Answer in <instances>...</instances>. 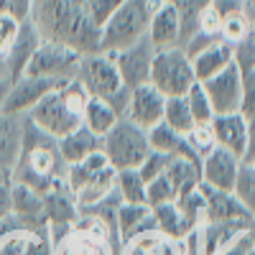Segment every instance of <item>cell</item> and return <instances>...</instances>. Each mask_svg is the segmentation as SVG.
Returning a JSON list of instances; mask_svg holds the SVG:
<instances>
[{
	"label": "cell",
	"mask_w": 255,
	"mask_h": 255,
	"mask_svg": "<svg viewBox=\"0 0 255 255\" xmlns=\"http://www.w3.org/2000/svg\"><path fill=\"white\" fill-rule=\"evenodd\" d=\"M33 26L49 41H59L79 54L100 51V28L84 8V0H33Z\"/></svg>",
	"instance_id": "obj_1"
},
{
	"label": "cell",
	"mask_w": 255,
	"mask_h": 255,
	"mask_svg": "<svg viewBox=\"0 0 255 255\" xmlns=\"http://www.w3.org/2000/svg\"><path fill=\"white\" fill-rule=\"evenodd\" d=\"M90 100L92 97L87 95V90L77 79H69L41 100L28 113V118L41 130H46L49 135L61 140L64 135H69L77 128H82V118H84V110H87Z\"/></svg>",
	"instance_id": "obj_2"
},
{
	"label": "cell",
	"mask_w": 255,
	"mask_h": 255,
	"mask_svg": "<svg viewBox=\"0 0 255 255\" xmlns=\"http://www.w3.org/2000/svg\"><path fill=\"white\" fill-rule=\"evenodd\" d=\"M54 255H120V238L95 217H82L69 227L49 225Z\"/></svg>",
	"instance_id": "obj_3"
},
{
	"label": "cell",
	"mask_w": 255,
	"mask_h": 255,
	"mask_svg": "<svg viewBox=\"0 0 255 255\" xmlns=\"http://www.w3.org/2000/svg\"><path fill=\"white\" fill-rule=\"evenodd\" d=\"M161 0H123V5L100 28V51H123L148 36L153 10Z\"/></svg>",
	"instance_id": "obj_4"
},
{
	"label": "cell",
	"mask_w": 255,
	"mask_h": 255,
	"mask_svg": "<svg viewBox=\"0 0 255 255\" xmlns=\"http://www.w3.org/2000/svg\"><path fill=\"white\" fill-rule=\"evenodd\" d=\"M102 153L108 156V163L115 171L125 168H138L143 158L151 153V143H148V130L138 128L128 118L118 120V125L102 138Z\"/></svg>",
	"instance_id": "obj_5"
},
{
	"label": "cell",
	"mask_w": 255,
	"mask_h": 255,
	"mask_svg": "<svg viewBox=\"0 0 255 255\" xmlns=\"http://www.w3.org/2000/svg\"><path fill=\"white\" fill-rule=\"evenodd\" d=\"M151 84L163 97H184L197 84L191 59L181 46L156 51L151 67Z\"/></svg>",
	"instance_id": "obj_6"
},
{
	"label": "cell",
	"mask_w": 255,
	"mask_h": 255,
	"mask_svg": "<svg viewBox=\"0 0 255 255\" xmlns=\"http://www.w3.org/2000/svg\"><path fill=\"white\" fill-rule=\"evenodd\" d=\"M74 79L87 90L90 97L95 100H110L118 90H123L125 84L120 79L115 56L110 51H92L82 54L79 67L74 72Z\"/></svg>",
	"instance_id": "obj_7"
},
{
	"label": "cell",
	"mask_w": 255,
	"mask_h": 255,
	"mask_svg": "<svg viewBox=\"0 0 255 255\" xmlns=\"http://www.w3.org/2000/svg\"><path fill=\"white\" fill-rule=\"evenodd\" d=\"M82 54L67 44H59V41H49L44 38L38 44V49L33 51L26 74L33 77H46V79H56V82H67L74 79V72L79 67Z\"/></svg>",
	"instance_id": "obj_8"
},
{
	"label": "cell",
	"mask_w": 255,
	"mask_h": 255,
	"mask_svg": "<svg viewBox=\"0 0 255 255\" xmlns=\"http://www.w3.org/2000/svg\"><path fill=\"white\" fill-rule=\"evenodd\" d=\"M202 87L212 102L215 115H230L240 113V100H243V72L238 64H230L227 69L215 74L212 79L202 82Z\"/></svg>",
	"instance_id": "obj_9"
},
{
	"label": "cell",
	"mask_w": 255,
	"mask_h": 255,
	"mask_svg": "<svg viewBox=\"0 0 255 255\" xmlns=\"http://www.w3.org/2000/svg\"><path fill=\"white\" fill-rule=\"evenodd\" d=\"M113 54V51H110ZM115 64L125 87H140V84L151 82V67H153V56H156V46L151 44V38H140L138 44L128 46L123 51H115Z\"/></svg>",
	"instance_id": "obj_10"
},
{
	"label": "cell",
	"mask_w": 255,
	"mask_h": 255,
	"mask_svg": "<svg viewBox=\"0 0 255 255\" xmlns=\"http://www.w3.org/2000/svg\"><path fill=\"white\" fill-rule=\"evenodd\" d=\"M67 82H69V79H67ZM61 84H64V82H56V79L23 74L20 79H15V82L10 84V92H8V100H5L3 113H10V115H28L41 100H44L49 92H54L56 87H61Z\"/></svg>",
	"instance_id": "obj_11"
},
{
	"label": "cell",
	"mask_w": 255,
	"mask_h": 255,
	"mask_svg": "<svg viewBox=\"0 0 255 255\" xmlns=\"http://www.w3.org/2000/svg\"><path fill=\"white\" fill-rule=\"evenodd\" d=\"M240 166L243 161L235 153L217 145L215 151L202 158V184L209 189H217V191H232L238 174H240Z\"/></svg>",
	"instance_id": "obj_12"
},
{
	"label": "cell",
	"mask_w": 255,
	"mask_h": 255,
	"mask_svg": "<svg viewBox=\"0 0 255 255\" xmlns=\"http://www.w3.org/2000/svg\"><path fill=\"white\" fill-rule=\"evenodd\" d=\"M0 255H54L49 227L44 230L15 227L0 232Z\"/></svg>",
	"instance_id": "obj_13"
},
{
	"label": "cell",
	"mask_w": 255,
	"mask_h": 255,
	"mask_svg": "<svg viewBox=\"0 0 255 255\" xmlns=\"http://www.w3.org/2000/svg\"><path fill=\"white\" fill-rule=\"evenodd\" d=\"M202 194H204V222H235V225H245V227H255V220L245 212V207L238 202V197L232 191H217L209 189L204 184H199Z\"/></svg>",
	"instance_id": "obj_14"
},
{
	"label": "cell",
	"mask_w": 255,
	"mask_h": 255,
	"mask_svg": "<svg viewBox=\"0 0 255 255\" xmlns=\"http://www.w3.org/2000/svg\"><path fill=\"white\" fill-rule=\"evenodd\" d=\"M163 108H166V97L153 87L151 82L140 84V87L130 90V108H128V120L135 123L143 130H151L153 125L163 120Z\"/></svg>",
	"instance_id": "obj_15"
},
{
	"label": "cell",
	"mask_w": 255,
	"mask_h": 255,
	"mask_svg": "<svg viewBox=\"0 0 255 255\" xmlns=\"http://www.w3.org/2000/svg\"><path fill=\"white\" fill-rule=\"evenodd\" d=\"M215 143L225 151L235 153L240 161L245 158L248 151V135H250V123L240 113H230V115H215L209 123Z\"/></svg>",
	"instance_id": "obj_16"
},
{
	"label": "cell",
	"mask_w": 255,
	"mask_h": 255,
	"mask_svg": "<svg viewBox=\"0 0 255 255\" xmlns=\"http://www.w3.org/2000/svg\"><path fill=\"white\" fill-rule=\"evenodd\" d=\"M44 41V36H41V31L33 26V20H23L20 23V33H18V41L13 44V49L8 51V56L0 61V67H3V72L8 74L10 82L20 79L26 74V67H28V61L33 56V51L38 49V44Z\"/></svg>",
	"instance_id": "obj_17"
},
{
	"label": "cell",
	"mask_w": 255,
	"mask_h": 255,
	"mask_svg": "<svg viewBox=\"0 0 255 255\" xmlns=\"http://www.w3.org/2000/svg\"><path fill=\"white\" fill-rule=\"evenodd\" d=\"M148 38L156 46V51L181 46V20L168 0H161V5L153 10L151 23H148Z\"/></svg>",
	"instance_id": "obj_18"
},
{
	"label": "cell",
	"mask_w": 255,
	"mask_h": 255,
	"mask_svg": "<svg viewBox=\"0 0 255 255\" xmlns=\"http://www.w3.org/2000/svg\"><path fill=\"white\" fill-rule=\"evenodd\" d=\"M23 118L0 113V176L10 179L13 168L20 158V138H23Z\"/></svg>",
	"instance_id": "obj_19"
},
{
	"label": "cell",
	"mask_w": 255,
	"mask_h": 255,
	"mask_svg": "<svg viewBox=\"0 0 255 255\" xmlns=\"http://www.w3.org/2000/svg\"><path fill=\"white\" fill-rule=\"evenodd\" d=\"M120 255H184V245L161 230H145L120 245Z\"/></svg>",
	"instance_id": "obj_20"
},
{
	"label": "cell",
	"mask_w": 255,
	"mask_h": 255,
	"mask_svg": "<svg viewBox=\"0 0 255 255\" xmlns=\"http://www.w3.org/2000/svg\"><path fill=\"white\" fill-rule=\"evenodd\" d=\"M230 64H235V46H230L227 41H217L209 49L191 56V69H194V77L199 84L220 74L222 69H227Z\"/></svg>",
	"instance_id": "obj_21"
},
{
	"label": "cell",
	"mask_w": 255,
	"mask_h": 255,
	"mask_svg": "<svg viewBox=\"0 0 255 255\" xmlns=\"http://www.w3.org/2000/svg\"><path fill=\"white\" fill-rule=\"evenodd\" d=\"M44 215H46V222L49 225H59V227L74 225L79 220L77 197L67 189V184H61L54 191L44 194Z\"/></svg>",
	"instance_id": "obj_22"
},
{
	"label": "cell",
	"mask_w": 255,
	"mask_h": 255,
	"mask_svg": "<svg viewBox=\"0 0 255 255\" xmlns=\"http://www.w3.org/2000/svg\"><path fill=\"white\" fill-rule=\"evenodd\" d=\"M97 151H102V138L95 135V133H90L84 125L59 140V156L64 158V163H67V166L82 163L84 158H90Z\"/></svg>",
	"instance_id": "obj_23"
},
{
	"label": "cell",
	"mask_w": 255,
	"mask_h": 255,
	"mask_svg": "<svg viewBox=\"0 0 255 255\" xmlns=\"http://www.w3.org/2000/svg\"><path fill=\"white\" fill-rule=\"evenodd\" d=\"M148 143H151V151H158V153H168V156H174V158H189V161H197V153L191 151V145L186 140V135L171 130L166 123H158L153 125L151 130H148Z\"/></svg>",
	"instance_id": "obj_24"
},
{
	"label": "cell",
	"mask_w": 255,
	"mask_h": 255,
	"mask_svg": "<svg viewBox=\"0 0 255 255\" xmlns=\"http://www.w3.org/2000/svg\"><path fill=\"white\" fill-rule=\"evenodd\" d=\"M145 230H156V220H153V209L148 204H120L118 207V238L120 245L133 238L140 235Z\"/></svg>",
	"instance_id": "obj_25"
},
{
	"label": "cell",
	"mask_w": 255,
	"mask_h": 255,
	"mask_svg": "<svg viewBox=\"0 0 255 255\" xmlns=\"http://www.w3.org/2000/svg\"><path fill=\"white\" fill-rule=\"evenodd\" d=\"M115 181H118V171H115L113 166H108V168H102L100 174H95V176L74 194L79 209L95 207V204H100L102 199H108L110 194H115Z\"/></svg>",
	"instance_id": "obj_26"
},
{
	"label": "cell",
	"mask_w": 255,
	"mask_h": 255,
	"mask_svg": "<svg viewBox=\"0 0 255 255\" xmlns=\"http://www.w3.org/2000/svg\"><path fill=\"white\" fill-rule=\"evenodd\" d=\"M166 176L171 181L174 191H176V199L189 194V191H197L202 184V163L197 161H189V158H174L166 168Z\"/></svg>",
	"instance_id": "obj_27"
},
{
	"label": "cell",
	"mask_w": 255,
	"mask_h": 255,
	"mask_svg": "<svg viewBox=\"0 0 255 255\" xmlns=\"http://www.w3.org/2000/svg\"><path fill=\"white\" fill-rule=\"evenodd\" d=\"M118 115H115V110L110 108L105 100H90L87 102V110H84V118H82V125L87 128L90 133H95V135H100V138H105L113 128L118 125Z\"/></svg>",
	"instance_id": "obj_28"
},
{
	"label": "cell",
	"mask_w": 255,
	"mask_h": 255,
	"mask_svg": "<svg viewBox=\"0 0 255 255\" xmlns=\"http://www.w3.org/2000/svg\"><path fill=\"white\" fill-rule=\"evenodd\" d=\"M151 209H153L156 230H161L163 235L181 240L184 235H189V232H191V227L184 220V215H181V209H179L176 202H166V204H158V207H151Z\"/></svg>",
	"instance_id": "obj_29"
},
{
	"label": "cell",
	"mask_w": 255,
	"mask_h": 255,
	"mask_svg": "<svg viewBox=\"0 0 255 255\" xmlns=\"http://www.w3.org/2000/svg\"><path fill=\"white\" fill-rule=\"evenodd\" d=\"M176 13H179V20H181V46L186 41L199 31V20H202V13L209 8L212 0H168Z\"/></svg>",
	"instance_id": "obj_30"
},
{
	"label": "cell",
	"mask_w": 255,
	"mask_h": 255,
	"mask_svg": "<svg viewBox=\"0 0 255 255\" xmlns=\"http://www.w3.org/2000/svg\"><path fill=\"white\" fill-rule=\"evenodd\" d=\"M161 123H166L171 130H176L181 135H189L197 128L186 97H166V108H163V120Z\"/></svg>",
	"instance_id": "obj_31"
},
{
	"label": "cell",
	"mask_w": 255,
	"mask_h": 255,
	"mask_svg": "<svg viewBox=\"0 0 255 255\" xmlns=\"http://www.w3.org/2000/svg\"><path fill=\"white\" fill-rule=\"evenodd\" d=\"M115 191H118V197L123 199V204H148L145 181L138 174V168H125V171H118Z\"/></svg>",
	"instance_id": "obj_32"
},
{
	"label": "cell",
	"mask_w": 255,
	"mask_h": 255,
	"mask_svg": "<svg viewBox=\"0 0 255 255\" xmlns=\"http://www.w3.org/2000/svg\"><path fill=\"white\" fill-rule=\"evenodd\" d=\"M232 194L238 197V202L245 207V212L255 220V166H250V163L240 166V174H238Z\"/></svg>",
	"instance_id": "obj_33"
},
{
	"label": "cell",
	"mask_w": 255,
	"mask_h": 255,
	"mask_svg": "<svg viewBox=\"0 0 255 255\" xmlns=\"http://www.w3.org/2000/svg\"><path fill=\"white\" fill-rule=\"evenodd\" d=\"M250 31H253V18L248 15V10L238 13V15H230V18H225L220 23V36H222V41H227L230 46L243 44Z\"/></svg>",
	"instance_id": "obj_34"
},
{
	"label": "cell",
	"mask_w": 255,
	"mask_h": 255,
	"mask_svg": "<svg viewBox=\"0 0 255 255\" xmlns=\"http://www.w3.org/2000/svg\"><path fill=\"white\" fill-rule=\"evenodd\" d=\"M184 97H186V102H189V110H191V118H194V123H197V125H209L212 118H215V110H212V102H209V97H207V92H204L202 84L197 82Z\"/></svg>",
	"instance_id": "obj_35"
},
{
	"label": "cell",
	"mask_w": 255,
	"mask_h": 255,
	"mask_svg": "<svg viewBox=\"0 0 255 255\" xmlns=\"http://www.w3.org/2000/svg\"><path fill=\"white\" fill-rule=\"evenodd\" d=\"M145 197H148V207H158L166 202H176V191H174L171 181H168V176L161 174L158 179L145 184Z\"/></svg>",
	"instance_id": "obj_36"
},
{
	"label": "cell",
	"mask_w": 255,
	"mask_h": 255,
	"mask_svg": "<svg viewBox=\"0 0 255 255\" xmlns=\"http://www.w3.org/2000/svg\"><path fill=\"white\" fill-rule=\"evenodd\" d=\"M243 72V100H240V115L253 125L255 123V67L240 69Z\"/></svg>",
	"instance_id": "obj_37"
},
{
	"label": "cell",
	"mask_w": 255,
	"mask_h": 255,
	"mask_svg": "<svg viewBox=\"0 0 255 255\" xmlns=\"http://www.w3.org/2000/svg\"><path fill=\"white\" fill-rule=\"evenodd\" d=\"M174 161V156H168V153H158V151H151L145 158H143V163L138 166V174L143 176V181L148 184V181H153V179H158L161 174H166V168H168V163Z\"/></svg>",
	"instance_id": "obj_38"
},
{
	"label": "cell",
	"mask_w": 255,
	"mask_h": 255,
	"mask_svg": "<svg viewBox=\"0 0 255 255\" xmlns=\"http://www.w3.org/2000/svg\"><path fill=\"white\" fill-rule=\"evenodd\" d=\"M18 33H20V20L10 13L0 15V61H3L8 56V51L13 49V44L18 41Z\"/></svg>",
	"instance_id": "obj_39"
},
{
	"label": "cell",
	"mask_w": 255,
	"mask_h": 255,
	"mask_svg": "<svg viewBox=\"0 0 255 255\" xmlns=\"http://www.w3.org/2000/svg\"><path fill=\"white\" fill-rule=\"evenodd\" d=\"M186 140H189L191 151L197 153V158H199V161H202L207 153H212V151L217 148L215 135H212V128H209V125H197L194 130H191V133L186 135Z\"/></svg>",
	"instance_id": "obj_40"
},
{
	"label": "cell",
	"mask_w": 255,
	"mask_h": 255,
	"mask_svg": "<svg viewBox=\"0 0 255 255\" xmlns=\"http://www.w3.org/2000/svg\"><path fill=\"white\" fill-rule=\"evenodd\" d=\"M123 5V0H84V8H87L92 23L97 28H102L110 20V15Z\"/></svg>",
	"instance_id": "obj_41"
},
{
	"label": "cell",
	"mask_w": 255,
	"mask_h": 255,
	"mask_svg": "<svg viewBox=\"0 0 255 255\" xmlns=\"http://www.w3.org/2000/svg\"><path fill=\"white\" fill-rule=\"evenodd\" d=\"M209 8L217 13L220 23H222V20H225V18H230V15L245 13V10H248V0H212Z\"/></svg>",
	"instance_id": "obj_42"
},
{
	"label": "cell",
	"mask_w": 255,
	"mask_h": 255,
	"mask_svg": "<svg viewBox=\"0 0 255 255\" xmlns=\"http://www.w3.org/2000/svg\"><path fill=\"white\" fill-rule=\"evenodd\" d=\"M110 105V108L115 110V115L123 120V118H128V108H130V87H123V90H118L110 100H105Z\"/></svg>",
	"instance_id": "obj_43"
},
{
	"label": "cell",
	"mask_w": 255,
	"mask_h": 255,
	"mask_svg": "<svg viewBox=\"0 0 255 255\" xmlns=\"http://www.w3.org/2000/svg\"><path fill=\"white\" fill-rule=\"evenodd\" d=\"M31 10H33V0H8V13L15 15L20 23L31 18Z\"/></svg>",
	"instance_id": "obj_44"
},
{
	"label": "cell",
	"mask_w": 255,
	"mask_h": 255,
	"mask_svg": "<svg viewBox=\"0 0 255 255\" xmlns=\"http://www.w3.org/2000/svg\"><path fill=\"white\" fill-rule=\"evenodd\" d=\"M10 215V179L0 176V222Z\"/></svg>",
	"instance_id": "obj_45"
},
{
	"label": "cell",
	"mask_w": 255,
	"mask_h": 255,
	"mask_svg": "<svg viewBox=\"0 0 255 255\" xmlns=\"http://www.w3.org/2000/svg\"><path fill=\"white\" fill-rule=\"evenodd\" d=\"M10 79H8V74L3 72V67H0V113H3V108H5V100H8V92H10Z\"/></svg>",
	"instance_id": "obj_46"
},
{
	"label": "cell",
	"mask_w": 255,
	"mask_h": 255,
	"mask_svg": "<svg viewBox=\"0 0 255 255\" xmlns=\"http://www.w3.org/2000/svg\"><path fill=\"white\" fill-rule=\"evenodd\" d=\"M255 158V123L250 125V135H248V151H245V158L243 163H250Z\"/></svg>",
	"instance_id": "obj_47"
},
{
	"label": "cell",
	"mask_w": 255,
	"mask_h": 255,
	"mask_svg": "<svg viewBox=\"0 0 255 255\" xmlns=\"http://www.w3.org/2000/svg\"><path fill=\"white\" fill-rule=\"evenodd\" d=\"M8 13V0H0V15Z\"/></svg>",
	"instance_id": "obj_48"
},
{
	"label": "cell",
	"mask_w": 255,
	"mask_h": 255,
	"mask_svg": "<svg viewBox=\"0 0 255 255\" xmlns=\"http://www.w3.org/2000/svg\"><path fill=\"white\" fill-rule=\"evenodd\" d=\"M250 166H255V158H253V161H250Z\"/></svg>",
	"instance_id": "obj_49"
}]
</instances>
